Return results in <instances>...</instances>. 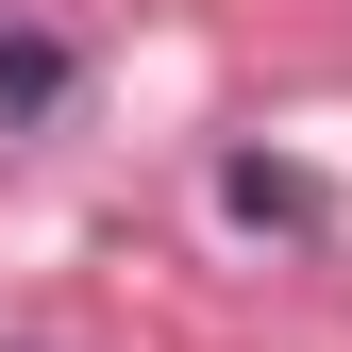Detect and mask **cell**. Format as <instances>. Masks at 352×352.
I'll use <instances>...</instances> for the list:
<instances>
[{"label": "cell", "mask_w": 352, "mask_h": 352, "mask_svg": "<svg viewBox=\"0 0 352 352\" xmlns=\"http://www.w3.org/2000/svg\"><path fill=\"white\" fill-rule=\"evenodd\" d=\"M218 218H252V235H302V218H319V185H302L285 151H235V168H218Z\"/></svg>", "instance_id": "cell-2"}, {"label": "cell", "mask_w": 352, "mask_h": 352, "mask_svg": "<svg viewBox=\"0 0 352 352\" xmlns=\"http://www.w3.org/2000/svg\"><path fill=\"white\" fill-rule=\"evenodd\" d=\"M67 101H84V34H51V17H0V135H51Z\"/></svg>", "instance_id": "cell-1"}]
</instances>
